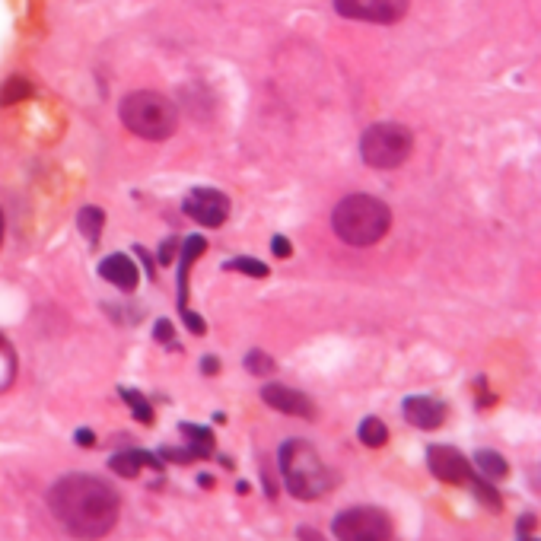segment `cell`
Masks as SVG:
<instances>
[{"instance_id": "1", "label": "cell", "mask_w": 541, "mask_h": 541, "mask_svg": "<svg viewBox=\"0 0 541 541\" xmlns=\"http://www.w3.org/2000/svg\"><path fill=\"white\" fill-rule=\"evenodd\" d=\"M48 510L67 535L96 541L115 529L121 503L109 481L77 471V475H64L61 481H55V487L48 491Z\"/></svg>"}, {"instance_id": "2", "label": "cell", "mask_w": 541, "mask_h": 541, "mask_svg": "<svg viewBox=\"0 0 541 541\" xmlns=\"http://www.w3.org/2000/svg\"><path fill=\"white\" fill-rule=\"evenodd\" d=\"M277 465H281V478L287 484V491L296 500H319L335 487V475L322 462L316 446L306 440H287L277 449Z\"/></svg>"}, {"instance_id": "3", "label": "cell", "mask_w": 541, "mask_h": 541, "mask_svg": "<svg viewBox=\"0 0 541 541\" xmlns=\"http://www.w3.org/2000/svg\"><path fill=\"white\" fill-rule=\"evenodd\" d=\"M331 226H335L338 239H344L347 246L366 249V246H376V242L389 233L392 211L386 207V201H379L373 195H351L335 207Z\"/></svg>"}, {"instance_id": "4", "label": "cell", "mask_w": 541, "mask_h": 541, "mask_svg": "<svg viewBox=\"0 0 541 541\" xmlns=\"http://www.w3.org/2000/svg\"><path fill=\"white\" fill-rule=\"evenodd\" d=\"M121 125L131 134L144 137V141H166L179 128V109L172 106V99L153 90H137L121 99L118 106Z\"/></svg>"}, {"instance_id": "5", "label": "cell", "mask_w": 541, "mask_h": 541, "mask_svg": "<svg viewBox=\"0 0 541 541\" xmlns=\"http://www.w3.org/2000/svg\"><path fill=\"white\" fill-rule=\"evenodd\" d=\"M411 150V131L405 125H395V121H379V125L366 128L360 137V156L373 169H398L411 156Z\"/></svg>"}, {"instance_id": "6", "label": "cell", "mask_w": 541, "mask_h": 541, "mask_svg": "<svg viewBox=\"0 0 541 541\" xmlns=\"http://www.w3.org/2000/svg\"><path fill=\"white\" fill-rule=\"evenodd\" d=\"M331 532L338 541H392V519L379 506H351L335 516Z\"/></svg>"}, {"instance_id": "7", "label": "cell", "mask_w": 541, "mask_h": 541, "mask_svg": "<svg viewBox=\"0 0 541 541\" xmlns=\"http://www.w3.org/2000/svg\"><path fill=\"white\" fill-rule=\"evenodd\" d=\"M411 0H335V10L344 20H360V23H379L389 26L398 23L408 13Z\"/></svg>"}, {"instance_id": "8", "label": "cell", "mask_w": 541, "mask_h": 541, "mask_svg": "<svg viewBox=\"0 0 541 541\" xmlns=\"http://www.w3.org/2000/svg\"><path fill=\"white\" fill-rule=\"evenodd\" d=\"M185 214L201 226H223L230 217V198L217 188H195L185 198Z\"/></svg>"}, {"instance_id": "9", "label": "cell", "mask_w": 541, "mask_h": 541, "mask_svg": "<svg viewBox=\"0 0 541 541\" xmlns=\"http://www.w3.org/2000/svg\"><path fill=\"white\" fill-rule=\"evenodd\" d=\"M427 468L443 484H465L471 475V462L452 446H427Z\"/></svg>"}, {"instance_id": "10", "label": "cell", "mask_w": 541, "mask_h": 541, "mask_svg": "<svg viewBox=\"0 0 541 541\" xmlns=\"http://www.w3.org/2000/svg\"><path fill=\"white\" fill-rule=\"evenodd\" d=\"M261 398H265V405H271L274 411H281V414L303 417V421H312V417H316V405H312V398L290 389V386H281V382H271V386L261 389Z\"/></svg>"}, {"instance_id": "11", "label": "cell", "mask_w": 541, "mask_h": 541, "mask_svg": "<svg viewBox=\"0 0 541 541\" xmlns=\"http://www.w3.org/2000/svg\"><path fill=\"white\" fill-rule=\"evenodd\" d=\"M401 414H405V421L417 430H436L446 421V405L433 395H411L405 398V405H401Z\"/></svg>"}, {"instance_id": "12", "label": "cell", "mask_w": 541, "mask_h": 541, "mask_svg": "<svg viewBox=\"0 0 541 541\" xmlns=\"http://www.w3.org/2000/svg\"><path fill=\"white\" fill-rule=\"evenodd\" d=\"M109 468L121 478H137L141 475V468L163 471V459L153 456V452H144V449H125V452H115V456L109 459Z\"/></svg>"}, {"instance_id": "13", "label": "cell", "mask_w": 541, "mask_h": 541, "mask_svg": "<svg viewBox=\"0 0 541 541\" xmlns=\"http://www.w3.org/2000/svg\"><path fill=\"white\" fill-rule=\"evenodd\" d=\"M99 277H102V281L115 284V287H121V290H134L137 281H141V274H137V265H134L128 255H109V258H102Z\"/></svg>"}, {"instance_id": "14", "label": "cell", "mask_w": 541, "mask_h": 541, "mask_svg": "<svg viewBox=\"0 0 541 541\" xmlns=\"http://www.w3.org/2000/svg\"><path fill=\"white\" fill-rule=\"evenodd\" d=\"M182 436L188 440V452L191 459H211L214 456V433L207 427H198V424H179Z\"/></svg>"}, {"instance_id": "15", "label": "cell", "mask_w": 541, "mask_h": 541, "mask_svg": "<svg viewBox=\"0 0 541 541\" xmlns=\"http://www.w3.org/2000/svg\"><path fill=\"white\" fill-rule=\"evenodd\" d=\"M475 468H478V475L487 478V481H503L506 475H510V462H506L494 449H478L475 452Z\"/></svg>"}, {"instance_id": "16", "label": "cell", "mask_w": 541, "mask_h": 541, "mask_svg": "<svg viewBox=\"0 0 541 541\" xmlns=\"http://www.w3.org/2000/svg\"><path fill=\"white\" fill-rule=\"evenodd\" d=\"M357 436H360V443H363V446L379 449V446H386V443H389V427L382 424L379 417H363L360 427H357Z\"/></svg>"}, {"instance_id": "17", "label": "cell", "mask_w": 541, "mask_h": 541, "mask_svg": "<svg viewBox=\"0 0 541 541\" xmlns=\"http://www.w3.org/2000/svg\"><path fill=\"white\" fill-rule=\"evenodd\" d=\"M468 484H471V491H475V497L487 506V510H494V513L503 510V500H500V491L494 487V481H487V478H481V475H475V471H471Z\"/></svg>"}, {"instance_id": "18", "label": "cell", "mask_w": 541, "mask_h": 541, "mask_svg": "<svg viewBox=\"0 0 541 541\" xmlns=\"http://www.w3.org/2000/svg\"><path fill=\"white\" fill-rule=\"evenodd\" d=\"M102 223H106V214H102V207H96V204H86L83 211L77 214V226H80V233H83L86 239H90V242H99Z\"/></svg>"}, {"instance_id": "19", "label": "cell", "mask_w": 541, "mask_h": 541, "mask_svg": "<svg viewBox=\"0 0 541 541\" xmlns=\"http://www.w3.org/2000/svg\"><path fill=\"white\" fill-rule=\"evenodd\" d=\"M32 96V83L26 77H7L4 86H0V106H16V102H23Z\"/></svg>"}, {"instance_id": "20", "label": "cell", "mask_w": 541, "mask_h": 541, "mask_svg": "<svg viewBox=\"0 0 541 541\" xmlns=\"http://www.w3.org/2000/svg\"><path fill=\"white\" fill-rule=\"evenodd\" d=\"M118 395L128 401L131 405V414H134V421H141V424H153V408H150V401L141 395V392H134V389H125L121 386Z\"/></svg>"}, {"instance_id": "21", "label": "cell", "mask_w": 541, "mask_h": 541, "mask_svg": "<svg viewBox=\"0 0 541 541\" xmlns=\"http://www.w3.org/2000/svg\"><path fill=\"white\" fill-rule=\"evenodd\" d=\"M226 271H242V274H249V277H268V265H261V261L249 258V255L226 261Z\"/></svg>"}, {"instance_id": "22", "label": "cell", "mask_w": 541, "mask_h": 541, "mask_svg": "<svg viewBox=\"0 0 541 541\" xmlns=\"http://www.w3.org/2000/svg\"><path fill=\"white\" fill-rule=\"evenodd\" d=\"M246 370L252 376H271L274 373V360L265 351H258V347H255V351L246 354Z\"/></svg>"}, {"instance_id": "23", "label": "cell", "mask_w": 541, "mask_h": 541, "mask_svg": "<svg viewBox=\"0 0 541 541\" xmlns=\"http://www.w3.org/2000/svg\"><path fill=\"white\" fill-rule=\"evenodd\" d=\"M16 373V360H13V351L7 347V341L0 338V389L10 386V379Z\"/></svg>"}, {"instance_id": "24", "label": "cell", "mask_w": 541, "mask_h": 541, "mask_svg": "<svg viewBox=\"0 0 541 541\" xmlns=\"http://www.w3.org/2000/svg\"><path fill=\"white\" fill-rule=\"evenodd\" d=\"M271 252H274V258H290V242L284 239V236H274L271 239Z\"/></svg>"}, {"instance_id": "25", "label": "cell", "mask_w": 541, "mask_h": 541, "mask_svg": "<svg viewBox=\"0 0 541 541\" xmlns=\"http://www.w3.org/2000/svg\"><path fill=\"white\" fill-rule=\"evenodd\" d=\"M74 440H77V446L90 449V446H96V433H93V430H86V427H80V430L74 433Z\"/></svg>"}, {"instance_id": "26", "label": "cell", "mask_w": 541, "mask_h": 541, "mask_svg": "<svg viewBox=\"0 0 541 541\" xmlns=\"http://www.w3.org/2000/svg\"><path fill=\"white\" fill-rule=\"evenodd\" d=\"M153 335H156V341H172V322H166V319H160L156 322V328H153Z\"/></svg>"}, {"instance_id": "27", "label": "cell", "mask_w": 541, "mask_h": 541, "mask_svg": "<svg viewBox=\"0 0 541 541\" xmlns=\"http://www.w3.org/2000/svg\"><path fill=\"white\" fill-rule=\"evenodd\" d=\"M535 522H538V516H535V513L519 516V522H516V526H519V535H532V532H535Z\"/></svg>"}, {"instance_id": "28", "label": "cell", "mask_w": 541, "mask_h": 541, "mask_svg": "<svg viewBox=\"0 0 541 541\" xmlns=\"http://www.w3.org/2000/svg\"><path fill=\"white\" fill-rule=\"evenodd\" d=\"M261 484H265V497L274 500V497H277V484H274V478H271V471H261Z\"/></svg>"}, {"instance_id": "29", "label": "cell", "mask_w": 541, "mask_h": 541, "mask_svg": "<svg viewBox=\"0 0 541 541\" xmlns=\"http://www.w3.org/2000/svg\"><path fill=\"white\" fill-rule=\"evenodd\" d=\"M201 370H204V376H217L220 373V360L217 357H204L201 360Z\"/></svg>"}, {"instance_id": "30", "label": "cell", "mask_w": 541, "mask_h": 541, "mask_svg": "<svg viewBox=\"0 0 541 541\" xmlns=\"http://www.w3.org/2000/svg\"><path fill=\"white\" fill-rule=\"evenodd\" d=\"M296 538H300V541H322V535H319L316 529H309V526L296 529Z\"/></svg>"}, {"instance_id": "31", "label": "cell", "mask_w": 541, "mask_h": 541, "mask_svg": "<svg viewBox=\"0 0 541 541\" xmlns=\"http://www.w3.org/2000/svg\"><path fill=\"white\" fill-rule=\"evenodd\" d=\"M198 484H201V487H214V478L207 475V471H201V475H198Z\"/></svg>"}, {"instance_id": "32", "label": "cell", "mask_w": 541, "mask_h": 541, "mask_svg": "<svg viewBox=\"0 0 541 541\" xmlns=\"http://www.w3.org/2000/svg\"><path fill=\"white\" fill-rule=\"evenodd\" d=\"M0 242H4V214H0Z\"/></svg>"}, {"instance_id": "33", "label": "cell", "mask_w": 541, "mask_h": 541, "mask_svg": "<svg viewBox=\"0 0 541 541\" xmlns=\"http://www.w3.org/2000/svg\"><path fill=\"white\" fill-rule=\"evenodd\" d=\"M519 541H538V538H532V535H519Z\"/></svg>"}]
</instances>
